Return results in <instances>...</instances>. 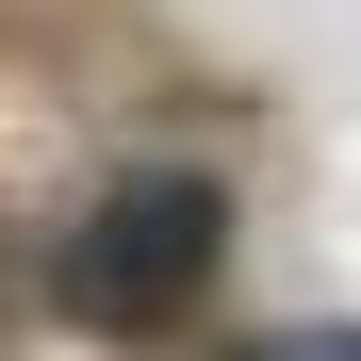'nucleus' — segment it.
I'll return each instance as SVG.
<instances>
[{"instance_id":"nucleus-2","label":"nucleus","mask_w":361,"mask_h":361,"mask_svg":"<svg viewBox=\"0 0 361 361\" xmlns=\"http://www.w3.org/2000/svg\"><path fill=\"white\" fill-rule=\"evenodd\" d=\"M230 361H361V329H263V345H230Z\"/></svg>"},{"instance_id":"nucleus-1","label":"nucleus","mask_w":361,"mask_h":361,"mask_svg":"<svg viewBox=\"0 0 361 361\" xmlns=\"http://www.w3.org/2000/svg\"><path fill=\"white\" fill-rule=\"evenodd\" d=\"M214 263H230V180L132 164L66 247H49V295H66V329H99V345H164V329L214 295Z\"/></svg>"}]
</instances>
